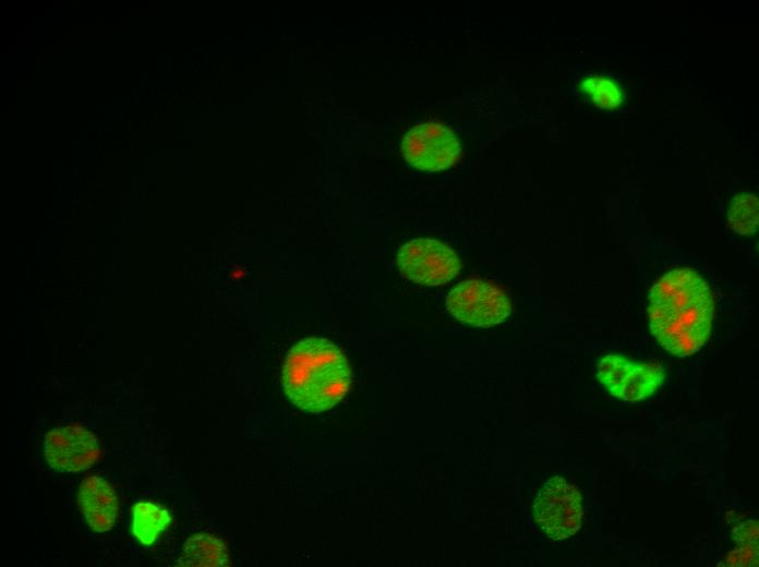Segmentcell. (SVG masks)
Masks as SVG:
<instances>
[{
  "mask_svg": "<svg viewBox=\"0 0 759 567\" xmlns=\"http://www.w3.org/2000/svg\"><path fill=\"white\" fill-rule=\"evenodd\" d=\"M580 88L595 106L602 109H617L625 101V93L622 85L609 76H588L581 81Z\"/></svg>",
  "mask_w": 759,
  "mask_h": 567,
  "instance_id": "7c38bea8",
  "label": "cell"
},
{
  "mask_svg": "<svg viewBox=\"0 0 759 567\" xmlns=\"http://www.w3.org/2000/svg\"><path fill=\"white\" fill-rule=\"evenodd\" d=\"M533 516L547 538L555 541L570 538L581 526V496L565 479L553 476L535 496Z\"/></svg>",
  "mask_w": 759,
  "mask_h": 567,
  "instance_id": "3957f363",
  "label": "cell"
},
{
  "mask_svg": "<svg viewBox=\"0 0 759 567\" xmlns=\"http://www.w3.org/2000/svg\"><path fill=\"white\" fill-rule=\"evenodd\" d=\"M351 372L341 350L329 340L308 337L287 353L281 384L288 399L301 410L318 413L347 394Z\"/></svg>",
  "mask_w": 759,
  "mask_h": 567,
  "instance_id": "7a4b0ae2",
  "label": "cell"
},
{
  "mask_svg": "<svg viewBox=\"0 0 759 567\" xmlns=\"http://www.w3.org/2000/svg\"><path fill=\"white\" fill-rule=\"evenodd\" d=\"M77 502L89 527L97 531H108L118 515V499L112 487L101 478H85L79 488Z\"/></svg>",
  "mask_w": 759,
  "mask_h": 567,
  "instance_id": "ba28073f",
  "label": "cell"
},
{
  "mask_svg": "<svg viewBox=\"0 0 759 567\" xmlns=\"http://www.w3.org/2000/svg\"><path fill=\"white\" fill-rule=\"evenodd\" d=\"M758 197L751 193L736 194L728 209V225L739 234H754L759 222Z\"/></svg>",
  "mask_w": 759,
  "mask_h": 567,
  "instance_id": "4fadbf2b",
  "label": "cell"
},
{
  "mask_svg": "<svg viewBox=\"0 0 759 567\" xmlns=\"http://www.w3.org/2000/svg\"><path fill=\"white\" fill-rule=\"evenodd\" d=\"M446 306L458 321L478 327L501 324L511 312L508 297L481 279L459 282L448 293Z\"/></svg>",
  "mask_w": 759,
  "mask_h": 567,
  "instance_id": "277c9868",
  "label": "cell"
},
{
  "mask_svg": "<svg viewBox=\"0 0 759 567\" xmlns=\"http://www.w3.org/2000/svg\"><path fill=\"white\" fill-rule=\"evenodd\" d=\"M405 160L424 171H441L455 165L461 146L455 133L439 122H423L409 130L400 145Z\"/></svg>",
  "mask_w": 759,
  "mask_h": 567,
  "instance_id": "8992f818",
  "label": "cell"
},
{
  "mask_svg": "<svg viewBox=\"0 0 759 567\" xmlns=\"http://www.w3.org/2000/svg\"><path fill=\"white\" fill-rule=\"evenodd\" d=\"M632 362L621 354L610 353L604 355L598 365V379L607 391L618 398L621 388L627 378Z\"/></svg>",
  "mask_w": 759,
  "mask_h": 567,
  "instance_id": "5bb4252c",
  "label": "cell"
},
{
  "mask_svg": "<svg viewBox=\"0 0 759 567\" xmlns=\"http://www.w3.org/2000/svg\"><path fill=\"white\" fill-rule=\"evenodd\" d=\"M400 272L411 281L422 285H443L454 279L461 263L447 244L429 238L405 243L397 255Z\"/></svg>",
  "mask_w": 759,
  "mask_h": 567,
  "instance_id": "5b68a950",
  "label": "cell"
},
{
  "mask_svg": "<svg viewBox=\"0 0 759 567\" xmlns=\"http://www.w3.org/2000/svg\"><path fill=\"white\" fill-rule=\"evenodd\" d=\"M665 377L661 365L650 363H632L625 379L618 398L626 401H639L651 396L663 383Z\"/></svg>",
  "mask_w": 759,
  "mask_h": 567,
  "instance_id": "8fae6325",
  "label": "cell"
},
{
  "mask_svg": "<svg viewBox=\"0 0 759 567\" xmlns=\"http://www.w3.org/2000/svg\"><path fill=\"white\" fill-rule=\"evenodd\" d=\"M44 456L58 472H79L97 460L99 447L97 438L85 427L59 426L45 436Z\"/></svg>",
  "mask_w": 759,
  "mask_h": 567,
  "instance_id": "52a82bcc",
  "label": "cell"
},
{
  "mask_svg": "<svg viewBox=\"0 0 759 567\" xmlns=\"http://www.w3.org/2000/svg\"><path fill=\"white\" fill-rule=\"evenodd\" d=\"M648 315L653 337L666 351L691 355L710 336L714 315L711 289L697 272L672 269L652 286Z\"/></svg>",
  "mask_w": 759,
  "mask_h": 567,
  "instance_id": "6da1fadb",
  "label": "cell"
},
{
  "mask_svg": "<svg viewBox=\"0 0 759 567\" xmlns=\"http://www.w3.org/2000/svg\"><path fill=\"white\" fill-rule=\"evenodd\" d=\"M225 542L214 535L200 533L183 545L179 564L182 566H224L228 563Z\"/></svg>",
  "mask_w": 759,
  "mask_h": 567,
  "instance_id": "9c48e42d",
  "label": "cell"
},
{
  "mask_svg": "<svg viewBox=\"0 0 759 567\" xmlns=\"http://www.w3.org/2000/svg\"><path fill=\"white\" fill-rule=\"evenodd\" d=\"M170 522L168 510L159 504L140 502L133 508L132 533L144 545L153 544Z\"/></svg>",
  "mask_w": 759,
  "mask_h": 567,
  "instance_id": "30bf717a",
  "label": "cell"
}]
</instances>
